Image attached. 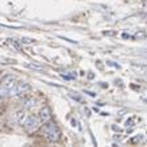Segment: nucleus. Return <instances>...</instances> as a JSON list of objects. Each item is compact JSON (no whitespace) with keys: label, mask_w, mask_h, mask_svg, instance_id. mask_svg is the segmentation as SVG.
I'll return each instance as SVG.
<instances>
[{"label":"nucleus","mask_w":147,"mask_h":147,"mask_svg":"<svg viewBox=\"0 0 147 147\" xmlns=\"http://www.w3.org/2000/svg\"><path fill=\"white\" fill-rule=\"evenodd\" d=\"M43 134L50 142H57L61 138V130L54 122L49 121V122H46L43 125Z\"/></svg>","instance_id":"obj_1"},{"label":"nucleus","mask_w":147,"mask_h":147,"mask_svg":"<svg viewBox=\"0 0 147 147\" xmlns=\"http://www.w3.org/2000/svg\"><path fill=\"white\" fill-rule=\"evenodd\" d=\"M17 84V79L15 76H5L3 79V83H1V97H7V96H11V91L15 88V86Z\"/></svg>","instance_id":"obj_2"},{"label":"nucleus","mask_w":147,"mask_h":147,"mask_svg":"<svg viewBox=\"0 0 147 147\" xmlns=\"http://www.w3.org/2000/svg\"><path fill=\"white\" fill-rule=\"evenodd\" d=\"M41 123H42V121L40 119V117H34V116H28L26 118H25L24 121V127L25 130H26L28 133H33L36 131L37 129L41 126Z\"/></svg>","instance_id":"obj_3"},{"label":"nucleus","mask_w":147,"mask_h":147,"mask_svg":"<svg viewBox=\"0 0 147 147\" xmlns=\"http://www.w3.org/2000/svg\"><path fill=\"white\" fill-rule=\"evenodd\" d=\"M28 91H30V86L26 82H17V84L15 86V88L11 91V96L13 97H20L24 93H26Z\"/></svg>","instance_id":"obj_4"},{"label":"nucleus","mask_w":147,"mask_h":147,"mask_svg":"<svg viewBox=\"0 0 147 147\" xmlns=\"http://www.w3.org/2000/svg\"><path fill=\"white\" fill-rule=\"evenodd\" d=\"M40 119L42 121V123H46L49 122L50 119H51V110H50L49 107H43L42 109L40 110Z\"/></svg>","instance_id":"obj_5"},{"label":"nucleus","mask_w":147,"mask_h":147,"mask_svg":"<svg viewBox=\"0 0 147 147\" xmlns=\"http://www.w3.org/2000/svg\"><path fill=\"white\" fill-rule=\"evenodd\" d=\"M13 117H15V119H13V122L16 123H24L25 121V110H17V112H15L13 113Z\"/></svg>","instance_id":"obj_6"},{"label":"nucleus","mask_w":147,"mask_h":147,"mask_svg":"<svg viewBox=\"0 0 147 147\" xmlns=\"http://www.w3.org/2000/svg\"><path fill=\"white\" fill-rule=\"evenodd\" d=\"M24 105L26 109H32V108L36 105V100L33 97H28V98H24Z\"/></svg>","instance_id":"obj_7"},{"label":"nucleus","mask_w":147,"mask_h":147,"mask_svg":"<svg viewBox=\"0 0 147 147\" xmlns=\"http://www.w3.org/2000/svg\"><path fill=\"white\" fill-rule=\"evenodd\" d=\"M26 66H28V67H30V68H34V70H43V67H41V66H37V64H30V63H28Z\"/></svg>","instance_id":"obj_8"},{"label":"nucleus","mask_w":147,"mask_h":147,"mask_svg":"<svg viewBox=\"0 0 147 147\" xmlns=\"http://www.w3.org/2000/svg\"><path fill=\"white\" fill-rule=\"evenodd\" d=\"M20 42H22V43H33L34 42V40H32V38H21V41Z\"/></svg>","instance_id":"obj_9"},{"label":"nucleus","mask_w":147,"mask_h":147,"mask_svg":"<svg viewBox=\"0 0 147 147\" xmlns=\"http://www.w3.org/2000/svg\"><path fill=\"white\" fill-rule=\"evenodd\" d=\"M135 37H137V38H144V37H146V33H144V32H139V33L135 34Z\"/></svg>","instance_id":"obj_10"}]
</instances>
